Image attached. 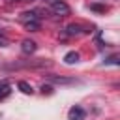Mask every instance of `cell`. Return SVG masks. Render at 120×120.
I'll return each instance as SVG.
<instances>
[{"label": "cell", "mask_w": 120, "mask_h": 120, "mask_svg": "<svg viewBox=\"0 0 120 120\" xmlns=\"http://www.w3.org/2000/svg\"><path fill=\"white\" fill-rule=\"evenodd\" d=\"M66 36H81L84 30H82V26L81 24H75V22H71V24H68L66 28Z\"/></svg>", "instance_id": "cell-4"}, {"label": "cell", "mask_w": 120, "mask_h": 120, "mask_svg": "<svg viewBox=\"0 0 120 120\" xmlns=\"http://www.w3.org/2000/svg\"><path fill=\"white\" fill-rule=\"evenodd\" d=\"M21 51H22L24 54H34V52L38 51V43L32 41V39H22V43H21Z\"/></svg>", "instance_id": "cell-2"}, {"label": "cell", "mask_w": 120, "mask_h": 120, "mask_svg": "<svg viewBox=\"0 0 120 120\" xmlns=\"http://www.w3.org/2000/svg\"><path fill=\"white\" fill-rule=\"evenodd\" d=\"M41 92H43V94H52V86L43 84V86H41Z\"/></svg>", "instance_id": "cell-13"}, {"label": "cell", "mask_w": 120, "mask_h": 120, "mask_svg": "<svg viewBox=\"0 0 120 120\" xmlns=\"http://www.w3.org/2000/svg\"><path fill=\"white\" fill-rule=\"evenodd\" d=\"M39 26H41V24H39V21H32V22H26V24H24V28H26L28 32H38V30H39Z\"/></svg>", "instance_id": "cell-10"}, {"label": "cell", "mask_w": 120, "mask_h": 120, "mask_svg": "<svg viewBox=\"0 0 120 120\" xmlns=\"http://www.w3.org/2000/svg\"><path fill=\"white\" fill-rule=\"evenodd\" d=\"M45 2H47V6L51 8V11H52L54 15H58V17H68V15L71 13L69 6H68L64 0H45Z\"/></svg>", "instance_id": "cell-1"}, {"label": "cell", "mask_w": 120, "mask_h": 120, "mask_svg": "<svg viewBox=\"0 0 120 120\" xmlns=\"http://www.w3.org/2000/svg\"><path fill=\"white\" fill-rule=\"evenodd\" d=\"M6 2H9V4H15V2H21V0H6Z\"/></svg>", "instance_id": "cell-15"}, {"label": "cell", "mask_w": 120, "mask_h": 120, "mask_svg": "<svg viewBox=\"0 0 120 120\" xmlns=\"http://www.w3.org/2000/svg\"><path fill=\"white\" fill-rule=\"evenodd\" d=\"M8 45H9V39L4 34H0V47H8Z\"/></svg>", "instance_id": "cell-12"}, {"label": "cell", "mask_w": 120, "mask_h": 120, "mask_svg": "<svg viewBox=\"0 0 120 120\" xmlns=\"http://www.w3.org/2000/svg\"><path fill=\"white\" fill-rule=\"evenodd\" d=\"M79 58H81V56H79V52H77V51H69V52L64 56V62L71 66V64H77V62H79Z\"/></svg>", "instance_id": "cell-7"}, {"label": "cell", "mask_w": 120, "mask_h": 120, "mask_svg": "<svg viewBox=\"0 0 120 120\" xmlns=\"http://www.w3.org/2000/svg\"><path fill=\"white\" fill-rule=\"evenodd\" d=\"M17 86H19V90H21L22 94H28V96H32V94H34L32 84H28L26 81H19V82H17Z\"/></svg>", "instance_id": "cell-8"}, {"label": "cell", "mask_w": 120, "mask_h": 120, "mask_svg": "<svg viewBox=\"0 0 120 120\" xmlns=\"http://www.w3.org/2000/svg\"><path fill=\"white\" fill-rule=\"evenodd\" d=\"M105 64H118V60H116V56H111L109 60H105Z\"/></svg>", "instance_id": "cell-14"}, {"label": "cell", "mask_w": 120, "mask_h": 120, "mask_svg": "<svg viewBox=\"0 0 120 120\" xmlns=\"http://www.w3.org/2000/svg\"><path fill=\"white\" fill-rule=\"evenodd\" d=\"M90 9H96V11H107V6H98V4H90Z\"/></svg>", "instance_id": "cell-11"}, {"label": "cell", "mask_w": 120, "mask_h": 120, "mask_svg": "<svg viewBox=\"0 0 120 120\" xmlns=\"http://www.w3.org/2000/svg\"><path fill=\"white\" fill-rule=\"evenodd\" d=\"M11 94V84L9 81H0V101H4Z\"/></svg>", "instance_id": "cell-6"}, {"label": "cell", "mask_w": 120, "mask_h": 120, "mask_svg": "<svg viewBox=\"0 0 120 120\" xmlns=\"http://www.w3.org/2000/svg\"><path fill=\"white\" fill-rule=\"evenodd\" d=\"M84 114H86V112H84V109H81V107H71L69 112H68L69 120H82Z\"/></svg>", "instance_id": "cell-5"}, {"label": "cell", "mask_w": 120, "mask_h": 120, "mask_svg": "<svg viewBox=\"0 0 120 120\" xmlns=\"http://www.w3.org/2000/svg\"><path fill=\"white\" fill-rule=\"evenodd\" d=\"M19 21L22 24H26V22H32V21H39V15H38V11H22L19 15Z\"/></svg>", "instance_id": "cell-3"}, {"label": "cell", "mask_w": 120, "mask_h": 120, "mask_svg": "<svg viewBox=\"0 0 120 120\" xmlns=\"http://www.w3.org/2000/svg\"><path fill=\"white\" fill-rule=\"evenodd\" d=\"M49 81H52V82H56V84H71V82H75L73 79H66V77H54V75H49Z\"/></svg>", "instance_id": "cell-9"}]
</instances>
